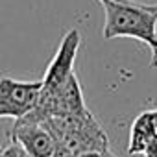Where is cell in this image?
<instances>
[{
	"instance_id": "1",
	"label": "cell",
	"mask_w": 157,
	"mask_h": 157,
	"mask_svg": "<svg viewBox=\"0 0 157 157\" xmlns=\"http://www.w3.org/2000/svg\"><path fill=\"white\" fill-rule=\"evenodd\" d=\"M104 8V39L133 37L151 50V67L157 68V13L137 0H98Z\"/></svg>"
},
{
	"instance_id": "9",
	"label": "cell",
	"mask_w": 157,
	"mask_h": 157,
	"mask_svg": "<svg viewBox=\"0 0 157 157\" xmlns=\"http://www.w3.org/2000/svg\"><path fill=\"white\" fill-rule=\"evenodd\" d=\"M107 151V150H105ZM105 151H83V153H78L74 157H104Z\"/></svg>"
},
{
	"instance_id": "11",
	"label": "cell",
	"mask_w": 157,
	"mask_h": 157,
	"mask_svg": "<svg viewBox=\"0 0 157 157\" xmlns=\"http://www.w3.org/2000/svg\"><path fill=\"white\" fill-rule=\"evenodd\" d=\"M146 6H148V10H150V11L157 13V4H146Z\"/></svg>"
},
{
	"instance_id": "7",
	"label": "cell",
	"mask_w": 157,
	"mask_h": 157,
	"mask_svg": "<svg viewBox=\"0 0 157 157\" xmlns=\"http://www.w3.org/2000/svg\"><path fill=\"white\" fill-rule=\"evenodd\" d=\"M52 157H74V153H72L68 148H65L63 144L56 142V148H54V153H52Z\"/></svg>"
},
{
	"instance_id": "6",
	"label": "cell",
	"mask_w": 157,
	"mask_h": 157,
	"mask_svg": "<svg viewBox=\"0 0 157 157\" xmlns=\"http://www.w3.org/2000/svg\"><path fill=\"white\" fill-rule=\"evenodd\" d=\"M57 98H59L61 113H83V111H87L80 82L76 78V72L61 85V89L57 91Z\"/></svg>"
},
{
	"instance_id": "13",
	"label": "cell",
	"mask_w": 157,
	"mask_h": 157,
	"mask_svg": "<svg viewBox=\"0 0 157 157\" xmlns=\"http://www.w3.org/2000/svg\"><path fill=\"white\" fill-rule=\"evenodd\" d=\"M104 157H115V155H113V153H111V151H109V150H107V151H105V153H104Z\"/></svg>"
},
{
	"instance_id": "3",
	"label": "cell",
	"mask_w": 157,
	"mask_h": 157,
	"mask_svg": "<svg viewBox=\"0 0 157 157\" xmlns=\"http://www.w3.org/2000/svg\"><path fill=\"white\" fill-rule=\"evenodd\" d=\"M80 44H82V35L78 30L72 28L63 35L59 48H57L56 56L52 57V61L44 72L41 91L57 93L61 89V85L74 74V59H76Z\"/></svg>"
},
{
	"instance_id": "5",
	"label": "cell",
	"mask_w": 157,
	"mask_h": 157,
	"mask_svg": "<svg viewBox=\"0 0 157 157\" xmlns=\"http://www.w3.org/2000/svg\"><path fill=\"white\" fill-rule=\"evenodd\" d=\"M153 137H155V131H153V122H151V111H144L131 124L128 153H131V155L144 153L146 146L151 142Z\"/></svg>"
},
{
	"instance_id": "4",
	"label": "cell",
	"mask_w": 157,
	"mask_h": 157,
	"mask_svg": "<svg viewBox=\"0 0 157 157\" xmlns=\"http://www.w3.org/2000/svg\"><path fill=\"white\" fill-rule=\"evenodd\" d=\"M30 157H52L56 139L43 122H22L17 120L11 135Z\"/></svg>"
},
{
	"instance_id": "10",
	"label": "cell",
	"mask_w": 157,
	"mask_h": 157,
	"mask_svg": "<svg viewBox=\"0 0 157 157\" xmlns=\"http://www.w3.org/2000/svg\"><path fill=\"white\" fill-rule=\"evenodd\" d=\"M151 122H153V131L157 137V109H151Z\"/></svg>"
},
{
	"instance_id": "8",
	"label": "cell",
	"mask_w": 157,
	"mask_h": 157,
	"mask_svg": "<svg viewBox=\"0 0 157 157\" xmlns=\"http://www.w3.org/2000/svg\"><path fill=\"white\" fill-rule=\"evenodd\" d=\"M144 155H146V157H157V137H153V139H151V142L146 146Z\"/></svg>"
},
{
	"instance_id": "2",
	"label": "cell",
	"mask_w": 157,
	"mask_h": 157,
	"mask_svg": "<svg viewBox=\"0 0 157 157\" xmlns=\"http://www.w3.org/2000/svg\"><path fill=\"white\" fill-rule=\"evenodd\" d=\"M43 80L19 82L13 78H0V118H22L37 104Z\"/></svg>"
},
{
	"instance_id": "12",
	"label": "cell",
	"mask_w": 157,
	"mask_h": 157,
	"mask_svg": "<svg viewBox=\"0 0 157 157\" xmlns=\"http://www.w3.org/2000/svg\"><path fill=\"white\" fill-rule=\"evenodd\" d=\"M0 157H8V151H6V146L0 148Z\"/></svg>"
}]
</instances>
